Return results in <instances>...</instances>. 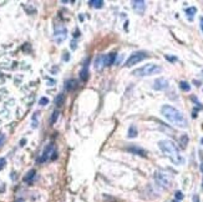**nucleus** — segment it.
Masks as SVG:
<instances>
[{
  "label": "nucleus",
  "instance_id": "nucleus-31",
  "mask_svg": "<svg viewBox=\"0 0 203 202\" xmlns=\"http://www.w3.org/2000/svg\"><path fill=\"white\" fill-rule=\"evenodd\" d=\"M74 36H75V38H76V36H80V31H79V30H75V31H74Z\"/></svg>",
  "mask_w": 203,
  "mask_h": 202
},
{
  "label": "nucleus",
  "instance_id": "nucleus-37",
  "mask_svg": "<svg viewBox=\"0 0 203 202\" xmlns=\"http://www.w3.org/2000/svg\"><path fill=\"white\" fill-rule=\"evenodd\" d=\"M202 187H203V181H202Z\"/></svg>",
  "mask_w": 203,
  "mask_h": 202
},
{
  "label": "nucleus",
  "instance_id": "nucleus-3",
  "mask_svg": "<svg viewBox=\"0 0 203 202\" xmlns=\"http://www.w3.org/2000/svg\"><path fill=\"white\" fill-rule=\"evenodd\" d=\"M160 73H162V68H161L160 65L146 64V65H143V66L136 69L132 74L135 76H151L154 74H160Z\"/></svg>",
  "mask_w": 203,
  "mask_h": 202
},
{
  "label": "nucleus",
  "instance_id": "nucleus-12",
  "mask_svg": "<svg viewBox=\"0 0 203 202\" xmlns=\"http://www.w3.org/2000/svg\"><path fill=\"white\" fill-rule=\"evenodd\" d=\"M88 61H90V59H87L85 65H83L82 70L80 71V79H81V81H86L88 79Z\"/></svg>",
  "mask_w": 203,
  "mask_h": 202
},
{
  "label": "nucleus",
  "instance_id": "nucleus-19",
  "mask_svg": "<svg viewBox=\"0 0 203 202\" xmlns=\"http://www.w3.org/2000/svg\"><path fill=\"white\" fill-rule=\"evenodd\" d=\"M188 141H189L188 136H187V135H182L181 137H180V146H181V148H186V147H187V144H188Z\"/></svg>",
  "mask_w": 203,
  "mask_h": 202
},
{
  "label": "nucleus",
  "instance_id": "nucleus-26",
  "mask_svg": "<svg viewBox=\"0 0 203 202\" xmlns=\"http://www.w3.org/2000/svg\"><path fill=\"white\" fill-rule=\"evenodd\" d=\"M5 163H7V160H5L4 157H1V158H0V170H3V169H4Z\"/></svg>",
  "mask_w": 203,
  "mask_h": 202
},
{
  "label": "nucleus",
  "instance_id": "nucleus-5",
  "mask_svg": "<svg viewBox=\"0 0 203 202\" xmlns=\"http://www.w3.org/2000/svg\"><path fill=\"white\" fill-rule=\"evenodd\" d=\"M147 56H148V54H147L146 51H136V52H133V54H131V56L127 59V61H126V64H125V66H126V68L133 66V65L141 62L142 60H145Z\"/></svg>",
  "mask_w": 203,
  "mask_h": 202
},
{
  "label": "nucleus",
  "instance_id": "nucleus-7",
  "mask_svg": "<svg viewBox=\"0 0 203 202\" xmlns=\"http://www.w3.org/2000/svg\"><path fill=\"white\" fill-rule=\"evenodd\" d=\"M55 151L54 150V144H49L46 147H45V150H44V152H43V155L40 156V158L38 160V162H40V163H43V162H46L47 160L50 158V155L51 153Z\"/></svg>",
  "mask_w": 203,
  "mask_h": 202
},
{
  "label": "nucleus",
  "instance_id": "nucleus-14",
  "mask_svg": "<svg viewBox=\"0 0 203 202\" xmlns=\"http://www.w3.org/2000/svg\"><path fill=\"white\" fill-rule=\"evenodd\" d=\"M77 86V82L76 80H67L66 81V84H65V89H66V91H71V90H74V89Z\"/></svg>",
  "mask_w": 203,
  "mask_h": 202
},
{
  "label": "nucleus",
  "instance_id": "nucleus-20",
  "mask_svg": "<svg viewBox=\"0 0 203 202\" xmlns=\"http://www.w3.org/2000/svg\"><path fill=\"white\" fill-rule=\"evenodd\" d=\"M180 87L182 89L183 91H189L191 90V85L188 84L187 81H181L180 82Z\"/></svg>",
  "mask_w": 203,
  "mask_h": 202
},
{
  "label": "nucleus",
  "instance_id": "nucleus-27",
  "mask_svg": "<svg viewBox=\"0 0 203 202\" xmlns=\"http://www.w3.org/2000/svg\"><path fill=\"white\" fill-rule=\"evenodd\" d=\"M4 142H5V135L0 132V147L4 145Z\"/></svg>",
  "mask_w": 203,
  "mask_h": 202
},
{
  "label": "nucleus",
  "instance_id": "nucleus-15",
  "mask_svg": "<svg viewBox=\"0 0 203 202\" xmlns=\"http://www.w3.org/2000/svg\"><path fill=\"white\" fill-rule=\"evenodd\" d=\"M104 55H99L96 57V60H95V68H96L97 70H101L104 66Z\"/></svg>",
  "mask_w": 203,
  "mask_h": 202
},
{
  "label": "nucleus",
  "instance_id": "nucleus-24",
  "mask_svg": "<svg viewBox=\"0 0 203 202\" xmlns=\"http://www.w3.org/2000/svg\"><path fill=\"white\" fill-rule=\"evenodd\" d=\"M165 57H166V60H168V61H171V62H176V61H177V57H176V56L165 55Z\"/></svg>",
  "mask_w": 203,
  "mask_h": 202
},
{
  "label": "nucleus",
  "instance_id": "nucleus-8",
  "mask_svg": "<svg viewBox=\"0 0 203 202\" xmlns=\"http://www.w3.org/2000/svg\"><path fill=\"white\" fill-rule=\"evenodd\" d=\"M66 36H67V31L65 28H57L55 30V34H54V38H55V41L57 44H61L66 39Z\"/></svg>",
  "mask_w": 203,
  "mask_h": 202
},
{
  "label": "nucleus",
  "instance_id": "nucleus-38",
  "mask_svg": "<svg viewBox=\"0 0 203 202\" xmlns=\"http://www.w3.org/2000/svg\"><path fill=\"white\" fill-rule=\"evenodd\" d=\"M16 202H21V201H16Z\"/></svg>",
  "mask_w": 203,
  "mask_h": 202
},
{
  "label": "nucleus",
  "instance_id": "nucleus-32",
  "mask_svg": "<svg viewBox=\"0 0 203 202\" xmlns=\"http://www.w3.org/2000/svg\"><path fill=\"white\" fill-rule=\"evenodd\" d=\"M193 82H194V84H196L197 86H201V82H199V81H196V80H194Z\"/></svg>",
  "mask_w": 203,
  "mask_h": 202
},
{
  "label": "nucleus",
  "instance_id": "nucleus-28",
  "mask_svg": "<svg viewBox=\"0 0 203 202\" xmlns=\"http://www.w3.org/2000/svg\"><path fill=\"white\" fill-rule=\"evenodd\" d=\"M69 59H70V54L65 51V52H64V56H62V60H64V61H67Z\"/></svg>",
  "mask_w": 203,
  "mask_h": 202
},
{
  "label": "nucleus",
  "instance_id": "nucleus-23",
  "mask_svg": "<svg viewBox=\"0 0 203 202\" xmlns=\"http://www.w3.org/2000/svg\"><path fill=\"white\" fill-rule=\"evenodd\" d=\"M39 104H40L41 106H45V105L49 104V99H47V97H41V99L39 100Z\"/></svg>",
  "mask_w": 203,
  "mask_h": 202
},
{
  "label": "nucleus",
  "instance_id": "nucleus-1",
  "mask_svg": "<svg viewBox=\"0 0 203 202\" xmlns=\"http://www.w3.org/2000/svg\"><path fill=\"white\" fill-rule=\"evenodd\" d=\"M161 114H162L172 125H175L177 127L186 129L188 126V121H187L186 116H184L178 109L173 108L171 105H163L162 108H161Z\"/></svg>",
  "mask_w": 203,
  "mask_h": 202
},
{
  "label": "nucleus",
  "instance_id": "nucleus-29",
  "mask_svg": "<svg viewBox=\"0 0 203 202\" xmlns=\"http://www.w3.org/2000/svg\"><path fill=\"white\" fill-rule=\"evenodd\" d=\"M76 46H77V44L75 41H71V49H76Z\"/></svg>",
  "mask_w": 203,
  "mask_h": 202
},
{
  "label": "nucleus",
  "instance_id": "nucleus-35",
  "mask_svg": "<svg viewBox=\"0 0 203 202\" xmlns=\"http://www.w3.org/2000/svg\"><path fill=\"white\" fill-rule=\"evenodd\" d=\"M172 202H180V201H177V200H175V201H172Z\"/></svg>",
  "mask_w": 203,
  "mask_h": 202
},
{
  "label": "nucleus",
  "instance_id": "nucleus-33",
  "mask_svg": "<svg viewBox=\"0 0 203 202\" xmlns=\"http://www.w3.org/2000/svg\"><path fill=\"white\" fill-rule=\"evenodd\" d=\"M24 145H25V140H21L20 141V146H24Z\"/></svg>",
  "mask_w": 203,
  "mask_h": 202
},
{
  "label": "nucleus",
  "instance_id": "nucleus-10",
  "mask_svg": "<svg viewBox=\"0 0 203 202\" xmlns=\"http://www.w3.org/2000/svg\"><path fill=\"white\" fill-rule=\"evenodd\" d=\"M127 151L131 153H135V155H138L141 157H147V152L138 146H130V147H127Z\"/></svg>",
  "mask_w": 203,
  "mask_h": 202
},
{
  "label": "nucleus",
  "instance_id": "nucleus-9",
  "mask_svg": "<svg viewBox=\"0 0 203 202\" xmlns=\"http://www.w3.org/2000/svg\"><path fill=\"white\" fill-rule=\"evenodd\" d=\"M132 7H133V10L136 13L142 15L146 10V3L143 1V0H135V1H132Z\"/></svg>",
  "mask_w": 203,
  "mask_h": 202
},
{
  "label": "nucleus",
  "instance_id": "nucleus-34",
  "mask_svg": "<svg viewBox=\"0 0 203 202\" xmlns=\"http://www.w3.org/2000/svg\"><path fill=\"white\" fill-rule=\"evenodd\" d=\"M201 28H202V30H203V17H201Z\"/></svg>",
  "mask_w": 203,
  "mask_h": 202
},
{
  "label": "nucleus",
  "instance_id": "nucleus-6",
  "mask_svg": "<svg viewBox=\"0 0 203 202\" xmlns=\"http://www.w3.org/2000/svg\"><path fill=\"white\" fill-rule=\"evenodd\" d=\"M153 90H157V91H161V90H166L168 87V80L165 79V78H160V79H156L153 82Z\"/></svg>",
  "mask_w": 203,
  "mask_h": 202
},
{
  "label": "nucleus",
  "instance_id": "nucleus-22",
  "mask_svg": "<svg viewBox=\"0 0 203 202\" xmlns=\"http://www.w3.org/2000/svg\"><path fill=\"white\" fill-rule=\"evenodd\" d=\"M57 118H59V111H54V112H52V116H51L50 122H51V124H55Z\"/></svg>",
  "mask_w": 203,
  "mask_h": 202
},
{
  "label": "nucleus",
  "instance_id": "nucleus-4",
  "mask_svg": "<svg viewBox=\"0 0 203 202\" xmlns=\"http://www.w3.org/2000/svg\"><path fill=\"white\" fill-rule=\"evenodd\" d=\"M153 177H154V181H156V183H157L158 186L162 187V188H168V187H171L172 180H171V177H170L168 174H166V172L161 171V170H157L156 172H154Z\"/></svg>",
  "mask_w": 203,
  "mask_h": 202
},
{
  "label": "nucleus",
  "instance_id": "nucleus-25",
  "mask_svg": "<svg viewBox=\"0 0 203 202\" xmlns=\"http://www.w3.org/2000/svg\"><path fill=\"white\" fill-rule=\"evenodd\" d=\"M175 197H176V200H177V201H180V200H182V198H183V193H182L181 191H177V192L175 193Z\"/></svg>",
  "mask_w": 203,
  "mask_h": 202
},
{
  "label": "nucleus",
  "instance_id": "nucleus-11",
  "mask_svg": "<svg viewBox=\"0 0 203 202\" xmlns=\"http://www.w3.org/2000/svg\"><path fill=\"white\" fill-rule=\"evenodd\" d=\"M116 56H117V54H115V52H111V54L105 55V57H104V66H111L112 64H115Z\"/></svg>",
  "mask_w": 203,
  "mask_h": 202
},
{
  "label": "nucleus",
  "instance_id": "nucleus-16",
  "mask_svg": "<svg viewBox=\"0 0 203 202\" xmlns=\"http://www.w3.org/2000/svg\"><path fill=\"white\" fill-rule=\"evenodd\" d=\"M137 135H138V132H137V129H136L135 125L130 126V129H128V134H127L128 137H130V139H135V137H137Z\"/></svg>",
  "mask_w": 203,
  "mask_h": 202
},
{
  "label": "nucleus",
  "instance_id": "nucleus-36",
  "mask_svg": "<svg viewBox=\"0 0 203 202\" xmlns=\"http://www.w3.org/2000/svg\"><path fill=\"white\" fill-rule=\"evenodd\" d=\"M201 142H202V145H203V139H202V140H201Z\"/></svg>",
  "mask_w": 203,
  "mask_h": 202
},
{
  "label": "nucleus",
  "instance_id": "nucleus-2",
  "mask_svg": "<svg viewBox=\"0 0 203 202\" xmlns=\"http://www.w3.org/2000/svg\"><path fill=\"white\" fill-rule=\"evenodd\" d=\"M158 147L161 148L167 157H170L171 161L175 165H183L184 163V158L180 153V150L176 146V144L171 140H161L158 142Z\"/></svg>",
  "mask_w": 203,
  "mask_h": 202
},
{
  "label": "nucleus",
  "instance_id": "nucleus-18",
  "mask_svg": "<svg viewBox=\"0 0 203 202\" xmlns=\"http://www.w3.org/2000/svg\"><path fill=\"white\" fill-rule=\"evenodd\" d=\"M104 0H91L90 1V5L92 8H96V9H101L104 7Z\"/></svg>",
  "mask_w": 203,
  "mask_h": 202
},
{
  "label": "nucleus",
  "instance_id": "nucleus-17",
  "mask_svg": "<svg viewBox=\"0 0 203 202\" xmlns=\"http://www.w3.org/2000/svg\"><path fill=\"white\" fill-rule=\"evenodd\" d=\"M196 13H197V9H196L194 7H191V8L186 9V15H187V17H188L191 21L193 20V15H194Z\"/></svg>",
  "mask_w": 203,
  "mask_h": 202
},
{
  "label": "nucleus",
  "instance_id": "nucleus-13",
  "mask_svg": "<svg viewBox=\"0 0 203 202\" xmlns=\"http://www.w3.org/2000/svg\"><path fill=\"white\" fill-rule=\"evenodd\" d=\"M35 175H36V171H35V170H30V171H29L28 174L25 175V177H24V181H25V182H28V183L33 182V180H34Z\"/></svg>",
  "mask_w": 203,
  "mask_h": 202
},
{
  "label": "nucleus",
  "instance_id": "nucleus-30",
  "mask_svg": "<svg viewBox=\"0 0 203 202\" xmlns=\"http://www.w3.org/2000/svg\"><path fill=\"white\" fill-rule=\"evenodd\" d=\"M193 202H199V197H198L197 195L193 196Z\"/></svg>",
  "mask_w": 203,
  "mask_h": 202
},
{
  "label": "nucleus",
  "instance_id": "nucleus-21",
  "mask_svg": "<svg viewBox=\"0 0 203 202\" xmlns=\"http://www.w3.org/2000/svg\"><path fill=\"white\" fill-rule=\"evenodd\" d=\"M64 99H65L64 94H60V95H57V97L55 99V104H56L57 106H61V105L64 104Z\"/></svg>",
  "mask_w": 203,
  "mask_h": 202
}]
</instances>
